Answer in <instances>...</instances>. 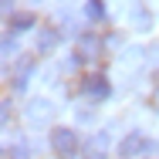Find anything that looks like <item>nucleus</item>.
Returning <instances> with one entry per match:
<instances>
[{"mask_svg":"<svg viewBox=\"0 0 159 159\" xmlns=\"http://www.w3.org/2000/svg\"><path fill=\"white\" fill-rule=\"evenodd\" d=\"M102 44H105V41H102L98 34H78V48H75V51H78L81 58H88V61H92V58L102 54Z\"/></svg>","mask_w":159,"mask_h":159,"instance_id":"nucleus-8","label":"nucleus"},{"mask_svg":"<svg viewBox=\"0 0 159 159\" xmlns=\"http://www.w3.org/2000/svg\"><path fill=\"white\" fill-rule=\"evenodd\" d=\"M51 119H54V102L48 95H37V98H31V102L24 105V122L31 129H48Z\"/></svg>","mask_w":159,"mask_h":159,"instance_id":"nucleus-2","label":"nucleus"},{"mask_svg":"<svg viewBox=\"0 0 159 159\" xmlns=\"http://www.w3.org/2000/svg\"><path fill=\"white\" fill-rule=\"evenodd\" d=\"M85 17L88 20H105V0H88L85 3Z\"/></svg>","mask_w":159,"mask_h":159,"instance_id":"nucleus-12","label":"nucleus"},{"mask_svg":"<svg viewBox=\"0 0 159 159\" xmlns=\"http://www.w3.org/2000/svg\"><path fill=\"white\" fill-rule=\"evenodd\" d=\"M3 159H31V152H27L24 142H10V146L3 149Z\"/></svg>","mask_w":159,"mask_h":159,"instance_id":"nucleus-13","label":"nucleus"},{"mask_svg":"<svg viewBox=\"0 0 159 159\" xmlns=\"http://www.w3.org/2000/svg\"><path fill=\"white\" fill-rule=\"evenodd\" d=\"M152 108H156V115H159V88L152 92Z\"/></svg>","mask_w":159,"mask_h":159,"instance_id":"nucleus-15","label":"nucleus"},{"mask_svg":"<svg viewBox=\"0 0 159 159\" xmlns=\"http://www.w3.org/2000/svg\"><path fill=\"white\" fill-rule=\"evenodd\" d=\"M48 142H51V152L58 159H78L81 152H85V146H81V139H78V132L75 129H51V135H48Z\"/></svg>","mask_w":159,"mask_h":159,"instance_id":"nucleus-1","label":"nucleus"},{"mask_svg":"<svg viewBox=\"0 0 159 159\" xmlns=\"http://www.w3.org/2000/svg\"><path fill=\"white\" fill-rule=\"evenodd\" d=\"M24 3H31V7H37V3H44V0H24Z\"/></svg>","mask_w":159,"mask_h":159,"instance_id":"nucleus-16","label":"nucleus"},{"mask_svg":"<svg viewBox=\"0 0 159 159\" xmlns=\"http://www.w3.org/2000/svg\"><path fill=\"white\" fill-rule=\"evenodd\" d=\"M125 20H129V27H132L135 34H149V31H152V14H149L142 3H129Z\"/></svg>","mask_w":159,"mask_h":159,"instance_id":"nucleus-5","label":"nucleus"},{"mask_svg":"<svg viewBox=\"0 0 159 159\" xmlns=\"http://www.w3.org/2000/svg\"><path fill=\"white\" fill-rule=\"evenodd\" d=\"M34 71H37L34 58H20V61H17V71H14V78H10V88H14V92H24V88L31 85Z\"/></svg>","mask_w":159,"mask_h":159,"instance_id":"nucleus-6","label":"nucleus"},{"mask_svg":"<svg viewBox=\"0 0 159 159\" xmlns=\"http://www.w3.org/2000/svg\"><path fill=\"white\" fill-rule=\"evenodd\" d=\"M3 58H17V34H3Z\"/></svg>","mask_w":159,"mask_h":159,"instance_id":"nucleus-14","label":"nucleus"},{"mask_svg":"<svg viewBox=\"0 0 159 159\" xmlns=\"http://www.w3.org/2000/svg\"><path fill=\"white\" fill-rule=\"evenodd\" d=\"M31 24H34V14H14L7 20V34H24Z\"/></svg>","mask_w":159,"mask_h":159,"instance_id":"nucleus-11","label":"nucleus"},{"mask_svg":"<svg viewBox=\"0 0 159 159\" xmlns=\"http://www.w3.org/2000/svg\"><path fill=\"white\" fill-rule=\"evenodd\" d=\"M142 61H146V51H142V48H129V51H122V58H119V64H122L125 71H139Z\"/></svg>","mask_w":159,"mask_h":159,"instance_id":"nucleus-10","label":"nucleus"},{"mask_svg":"<svg viewBox=\"0 0 159 159\" xmlns=\"http://www.w3.org/2000/svg\"><path fill=\"white\" fill-rule=\"evenodd\" d=\"M149 149H156V146H152V142H149L142 132H129L125 139L119 142V152H122V159H135L139 152H149Z\"/></svg>","mask_w":159,"mask_h":159,"instance_id":"nucleus-3","label":"nucleus"},{"mask_svg":"<svg viewBox=\"0 0 159 159\" xmlns=\"http://www.w3.org/2000/svg\"><path fill=\"white\" fill-rule=\"evenodd\" d=\"M58 44H61V31L58 27H41V34H37V54H54Z\"/></svg>","mask_w":159,"mask_h":159,"instance_id":"nucleus-7","label":"nucleus"},{"mask_svg":"<svg viewBox=\"0 0 159 159\" xmlns=\"http://www.w3.org/2000/svg\"><path fill=\"white\" fill-rule=\"evenodd\" d=\"M81 92L92 98V102H105V98L112 95V81H108L105 75H88V78L81 81Z\"/></svg>","mask_w":159,"mask_h":159,"instance_id":"nucleus-4","label":"nucleus"},{"mask_svg":"<svg viewBox=\"0 0 159 159\" xmlns=\"http://www.w3.org/2000/svg\"><path fill=\"white\" fill-rule=\"evenodd\" d=\"M3 7H7V10H10V7H14V0H3Z\"/></svg>","mask_w":159,"mask_h":159,"instance_id":"nucleus-17","label":"nucleus"},{"mask_svg":"<svg viewBox=\"0 0 159 159\" xmlns=\"http://www.w3.org/2000/svg\"><path fill=\"white\" fill-rule=\"evenodd\" d=\"M105 152H108V132H95L85 142V159H105Z\"/></svg>","mask_w":159,"mask_h":159,"instance_id":"nucleus-9","label":"nucleus"}]
</instances>
